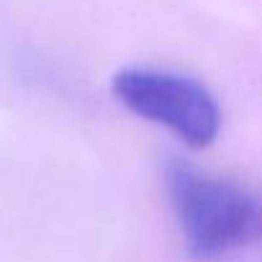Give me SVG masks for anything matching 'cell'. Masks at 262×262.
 Segmentation results:
<instances>
[{
	"instance_id": "1",
	"label": "cell",
	"mask_w": 262,
	"mask_h": 262,
	"mask_svg": "<svg viewBox=\"0 0 262 262\" xmlns=\"http://www.w3.org/2000/svg\"><path fill=\"white\" fill-rule=\"evenodd\" d=\"M167 190L195 259H219L262 242V195L185 162L167 165Z\"/></svg>"
},
{
	"instance_id": "2",
	"label": "cell",
	"mask_w": 262,
	"mask_h": 262,
	"mask_svg": "<svg viewBox=\"0 0 262 262\" xmlns=\"http://www.w3.org/2000/svg\"><path fill=\"white\" fill-rule=\"evenodd\" d=\"M111 90L128 113L167 128L193 149L211 147L221 131L216 98L185 75L128 67L113 75Z\"/></svg>"
}]
</instances>
